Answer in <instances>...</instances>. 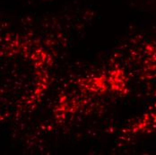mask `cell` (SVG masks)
Listing matches in <instances>:
<instances>
[{
    "mask_svg": "<svg viewBox=\"0 0 156 155\" xmlns=\"http://www.w3.org/2000/svg\"><path fill=\"white\" fill-rule=\"evenodd\" d=\"M145 125H146L147 127L156 129V108L154 109V111L152 112V113L150 114V116H148V117L146 118Z\"/></svg>",
    "mask_w": 156,
    "mask_h": 155,
    "instance_id": "cell-1",
    "label": "cell"
}]
</instances>
